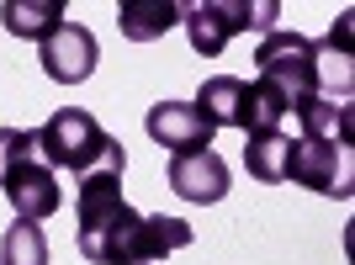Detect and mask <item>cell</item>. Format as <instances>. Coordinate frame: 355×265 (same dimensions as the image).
Here are the masks:
<instances>
[{"label":"cell","instance_id":"6da1fadb","mask_svg":"<svg viewBox=\"0 0 355 265\" xmlns=\"http://www.w3.org/2000/svg\"><path fill=\"white\" fill-rule=\"evenodd\" d=\"M191 223L186 218H144L122 202V176L117 170H96L80 180V223H74V244L96 265H159L191 244Z\"/></svg>","mask_w":355,"mask_h":265},{"label":"cell","instance_id":"7a4b0ae2","mask_svg":"<svg viewBox=\"0 0 355 265\" xmlns=\"http://www.w3.org/2000/svg\"><path fill=\"white\" fill-rule=\"evenodd\" d=\"M0 196L27 223H48L64 207L59 170L43 160L37 128H0Z\"/></svg>","mask_w":355,"mask_h":265},{"label":"cell","instance_id":"3957f363","mask_svg":"<svg viewBox=\"0 0 355 265\" xmlns=\"http://www.w3.org/2000/svg\"><path fill=\"white\" fill-rule=\"evenodd\" d=\"M37 144H43V160L53 170H69V176H96V170H128V154L101 122L90 117L85 106H64L37 128Z\"/></svg>","mask_w":355,"mask_h":265},{"label":"cell","instance_id":"277c9868","mask_svg":"<svg viewBox=\"0 0 355 265\" xmlns=\"http://www.w3.org/2000/svg\"><path fill=\"white\" fill-rule=\"evenodd\" d=\"M254 85H266L276 101L286 106V117H297L308 101L324 96V80H318V53L302 32H266L260 48H254Z\"/></svg>","mask_w":355,"mask_h":265},{"label":"cell","instance_id":"5b68a950","mask_svg":"<svg viewBox=\"0 0 355 265\" xmlns=\"http://www.w3.org/2000/svg\"><path fill=\"white\" fill-rule=\"evenodd\" d=\"M191 106H196V117L207 122L212 132L218 128H239L244 138H254V132L286 128V106L276 101L266 85L239 80V74H212V80H202V90H196Z\"/></svg>","mask_w":355,"mask_h":265},{"label":"cell","instance_id":"8992f818","mask_svg":"<svg viewBox=\"0 0 355 265\" xmlns=\"http://www.w3.org/2000/svg\"><path fill=\"white\" fill-rule=\"evenodd\" d=\"M276 16H282V0H191L180 22L196 53L218 59L239 32H276Z\"/></svg>","mask_w":355,"mask_h":265},{"label":"cell","instance_id":"52a82bcc","mask_svg":"<svg viewBox=\"0 0 355 265\" xmlns=\"http://www.w3.org/2000/svg\"><path fill=\"white\" fill-rule=\"evenodd\" d=\"M286 180L292 186H308L318 196H334V202H350L355 191V148L350 144H318V138H292V154H286Z\"/></svg>","mask_w":355,"mask_h":265},{"label":"cell","instance_id":"ba28073f","mask_svg":"<svg viewBox=\"0 0 355 265\" xmlns=\"http://www.w3.org/2000/svg\"><path fill=\"white\" fill-rule=\"evenodd\" d=\"M170 191L191 207H212L228 196V164H223L218 148H186V154H170Z\"/></svg>","mask_w":355,"mask_h":265},{"label":"cell","instance_id":"9c48e42d","mask_svg":"<svg viewBox=\"0 0 355 265\" xmlns=\"http://www.w3.org/2000/svg\"><path fill=\"white\" fill-rule=\"evenodd\" d=\"M37 48H43V74L53 85H80V80H90V74H96V59H101L96 32L80 27V22H64V27Z\"/></svg>","mask_w":355,"mask_h":265},{"label":"cell","instance_id":"30bf717a","mask_svg":"<svg viewBox=\"0 0 355 265\" xmlns=\"http://www.w3.org/2000/svg\"><path fill=\"white\" fill-rule=\"evenodd\" d=\"M144 132H148L159 148H170V154H186V148H212V138H218L207 122L196 117L191 101H154V106H148V117H144Z\"/></svg>","mask_w":355,"mask_h":265},{"label":"cell","instance_id":"8fae6325","mask_svg":"<svg viewBox=\"0 0 355 265\" xmlns=\"http://www.w3.org/2000/svg\"><path fill=\"white\" fill-rule=\"evenodd\" d=\"M64 22V0H0V27L27 43H48Z\"/></svg>","mask_w":355,"mask_h":265},{"label":"cell","instance_id":"7c38bea8","mask_svg":"<svg viewBox=\"0 0 355 265\" xmlns=\"http://www.w3.org/2000/svg\"><path fill=\"white\" fill-rule=\"evenodd\" d=\"M180 0H122L117 6V32L128 43H154L180 22Z\"/></svg>","mask_w":355,"mask_h":265},{"label":"cell","instance_id":"4fadbf2b","mask_svg":"<svg viewBox=\"0 0 355 265\" xmlns=\"http://www.w3.org/2000/svg\"><path fill=\"white\" fill-rule=\"evenodd\" d=\"M297 128L302 138H318V144H355V112L350 101H308L297 112Z\"/></svg>","mask_w":355,"mask_h":265},{"label":"cell","instance_id":"5bb4252c","mask_svg":"<svg viewBox=\"0 0 355 265\" xmlns=\"http://www.w3.org/2000/svg\"><path fill=\"white\" fill-rule=\"evenodd\" d=\"M286 154H292V132L286 128H270V132H254L244 144V170L266 186H282L286 180Z\"/></svg>","mask_w":355,"mask_h":265},{"label":"cell","instance_id":"9a60e30c","mask_svg":"<svg viewBox=\"0 0 355 265\" xmlns=\"http://www.w3.org/2000/svg\"><path fill=\"white\" fill-rule=\"evenodd\" d=\"M0 265H48V234L43 223L16 218L6 234H0Z\"/></svg>","mask_w":355,"mask_h":265},{"label":"cell","instance_id":"2e32d148","mask_svg":"<svg viewBox=\"0 0 355 265\" xmlns=\"http://www.w3.org/2000/svg\"><path fill=\"white\" fill-rule=\"evenodd\" d=\"M345 37H350V11L340 16V27L324 43H313V53H318V80L340 85V96H350V48H345Z\"/></svg>","mask_w":355,"mask_h":265}]
</instances>
